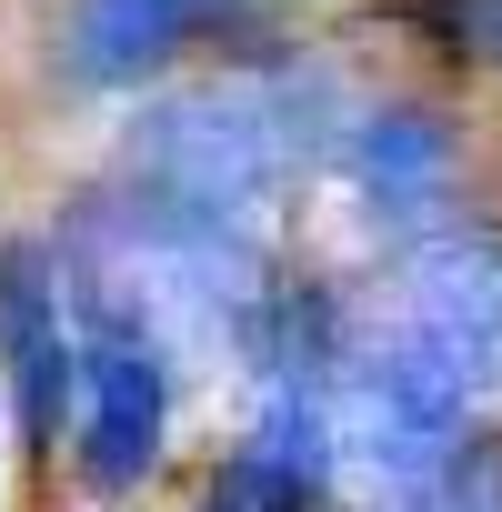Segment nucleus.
Listing matches in <instances>:
<instances>
[{
  "instance_id": "6",
  "label": "nucleus",
  "mask_w": 502,
  "mask_h": 512,
  "mask_svg": "<svg viewBox=\"0 0 502 512\" xmlns=\"http://www.w3.org/2000/svg\"><path fill=\"white\" fill-rule=\"evenodd\" d=\"M342 191L372 231H422L452 201V131L432 111H362L342 131Z\"/></svg>"
},
{
  "instance_id": "4",
  "label": "nucleus",
  "mask_w": 502,
  "mask_h": 512,
  "mask_svg": "<svg viewBox=\"0 0 502 512\" xmlns=\"http://www.w3.org/2000/svg\"><path fill=\"white\" fill-rule=\"evenodd\" d=\"M0 362H11L21 432L31 442H61L71 392H81V302H71L61 251L31 241V231L0 241Z\"/></svg>"
},
{
  "instance_id": "9",
  "label": "nucleus",
  "mask_w": 502,
  "mask_h": 512,
  "mask_svg": "<svg viewBox=\"0 0 502 512\" xmlns=\"http://www.w3.org/2000/svg\"><path fill=\"white\" fill-rule=\"evenodd\" d=\"M402 21L432 51H452L472 71H502V0H402Z\"/></svg>"
},
{
  "instance_id": "2",
  "label": "nucleus",
  "mask_w": 502,
  "mask_h": 512,
  "mask_svg": "<svg viewBox=\"0 0 502 512\" xmlns=\"http://www.w3.org/2000/svg\"><path fill=\"white\" fill-rule=\"evenodd\" d=\"M462 412L472 402L422 352H402V342L342 352V372H332V462H352L372 492H402L442 452H462Z\"/></svg>"
},
{
  "instance_id": "1",
  "label": "nucleus",
  "mask_w": 502,
  "mask_h": 512,
  "mask_svg": "<svg viewBox=\"0 0 502 512\" xmlns=\"http://www.w3.org/2000/svg\"><path fill=\"white\" fill-rule=\"evenodd\" d=\"M312 101H322V81H302V71H251V81L171 91L131 131V181L171 191L191 211H221V221H262V201L312 151V121H302Z\"/></svg>"
},
{
  "instance_id": "7",
  "label": "nucleus",
  "mask_w": 502,
  "mask_h": 512,
  "mask_svg": "<svg viewBox=\"0 0 502 512\" xmlns=\"http://www.w3.org/2000/svg\"><path fill=\"white\" fill-rule=\"evenodd\" d=\"M211 11H231V0H81L61 61H71L81 91H141L151 71L181 61V41H191Z\"/></svg>"
},
{
  "instance_id": "5",
  "label": "nucleus",
  "mask_w": 502,
  "mask_h": 512,
  "mask_svg": "<svg viewBox=\"0 0 502 512\" xmlns=\"http://www.w3.org/2000/svg\"><path fill=\"white\" fill-rule=\"evenodd\" d=\"M402 352H422L462 402H482L502 382V251L482 231H442L412 272V312L392 332Z\"/></svg>"
},
{
  "instance_id": "3",
  "label": "nucleus",
  "mask_w": 502,
  "mask_h": 512,
  "mask_svg": "<svg viewBox=\"0 0 502 512\" xmlns=\"http://www.w3.org/2000/svg\"><path fill=\"white\" fill-rule=\"evenodd\" d=\"M71 432H81V472L101 492H131V482L161 472V442H171V362H161V332L141 312H121V302H91Z\"/></svg>"
},
{
  "instance_id": "10",
  "label": "nucleus",
  "mask_w": 502,
  "mask_h": 512,
  "mask_svg": "<svg viewBox=\"0 0 502 512\" xmlns=\"http://www.w3.org/2000/svg\"><path fill=\"white\" fill-rule=\"evenodd\" d=\"M302 502H312V482H292L282 462H262L251 442H241V452L221 462V482L201 492V512H302Z\"/></svg>"
},
{
  "instance_id": "8",
  "label": "nucleus",
  "mask_w": 502,
  "mask_h": 512,
  "mask_svg": "<svg viewBox=\"0 0 502 512\" xmlns=\"http://www.w3.org/2000/svg\"><path fill=\"white\" fill-rule=\"evenodd\" d=\"M372 512H502V452H482V442H462V452H442L422 482H402V492H382Z\"/></svg>"
}]
</instances>
